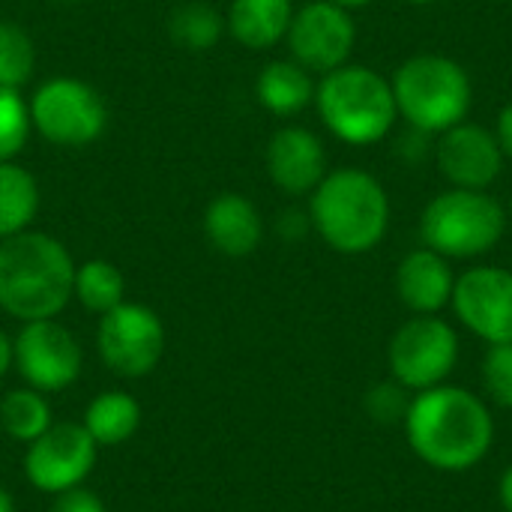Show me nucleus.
<instances>
[{"label": "nucleus", "instance_id": "obj_34", "mask_svg": "<svg viewBox=\"0 0 512 512\" xmlns=\"http://www.w3.org/2000/svg\"><path fill=\"white\" fill-rule=\"evenodd\" d=\"M0 512H15V501L3 486H0Z\"/></svg>", "mask_w": 512, "mask_h": 512}, {"label": "nucleus", "instance_id": "obj_22", "mask_svg": "<svg viewBox=\"0 0 512 512\" xmlns=\"http://www.w3.org/2000/svg\"><path fill=\"white\" fill-rule=\"evenodd\" d=\"M54 423L51 405L45 399V393L33 390V387H21V390H9L0 402V426L12 441L30 444L36 441L48 426Z\"/></svg>", "mask_w": 512, "mask_h": 512}, {"label": "nucleus", "instance_id": "obj_26", "mask_svg": "<svg viewBox=\"0 0 512 512\" xmlns=\"http://www.w3.org/2000/svg\"><path fill=\"white\" fill-rule=\"evenodd\" d=\"M33 123L24 96L12 87H0V162H12L27 144Z\"/></svg>", "mask_w": 512, "mask_h": 512}, {"label": "nucleus", "instance_id": "obj_15", "mask_svg": "<svg viewBox=\"0 0 512 512\" xmlns=\"http://www.w3.org/2000/svg\"><path fill=\"white\" fill-rule=\"evenodd\" d=\"M267 174L285 195L312 192L327 174V153L321 138L303 126L279 129L267 144Z\"/></svg>", "mask_w": 512, "mask_h": 512}, {"label": "nucleus", "instance_id": "obj_4", "mask_svg": "<svg viewBox=\"0 0 512 512\" xmlns=\"http://www.w3.org/2000/svg\"><path fill=\"white\" fill-rule=\"evenodd\" d=\"M315 105L324 126L339 141L354 147L387 138L399 114L390 81L375 69L354 63H345L321 78L315 87Z\"/></svg>", "mask_w": 512, "mask_h": 512}, {"label": "nucleus", "instance_id": "obj_35", "mask_svg": "<svg viewBox=\"0 0 512 512\" xmlns=\"http://www.w3.org/2000/svg\"><path fill=\"white\" fill-rule=\"evenodd\" d=\"M333 3H339L345 9H360V6H369L372 0H333Z\"/></svg>", "mask_w": 512, "mask_h": 512}, {"label": "nucleus", "instance_id": "obj_30", "mask_svg": "<svg viewBox=\"0 0 512 512\" xmlns=\"http://www.w3.org/2000/svg\"><path fill=\"white\" fill-rule=\"evenodd\" d=\"M312 225V219L309 216H303L300 210H288L285 216H282V234L288 237V240H297V237H303L306 234V228Z\"/></svg>", "mask_w": 512, "mask_h": 512}, {"label": "nucleus", "instance_id": "obj_25", "mask_svg": "<svg viewBox=\"0 0 512 512\" xmlns=\"http://www.w3.org/2000/svg\"><path fill=\"white\" fill-rule=\"evenodd\" d=\"M36 69L33 39L15 21H0V87L21 90Z\"/></svg>", "mask_w": 512, "mask_h": 512}, {"label": "nucleus", "instance_id": "obj_14", "mask_svg": "<svg viewBox=\"0 0 512 512\" xmlns=\"http://www.w3.org/2000/svg\"><path fill=\"white\" fill-rule=\"evenodd\" d=\"M438 168L456 189H486L504 171V150L498 135L477 123H456L441 132Z\"/></svg>", "mask_w": 512, "mask_h": 512}, {"label": "nucleus", "instance_id": "obj_11", "mask_svg": "<svg viewBox=\"0 0 512 512\" xmlns=\"http://www.w3.org/2000/svg\"><path fill=\"white\" fill-rule=\"evenodd\" d=\"M99 444L81 423H51L24 453V477L45 495L78 489L96 468Z\"/></svg>", "mask_w": 512, "mask_h": 512}, {"label": "nucleus", "instance_id": "obj_31", "mask_svg": "<svg viewBox=\"0 0 512 512\" xmlns=\"http://www.w3.org/2000/svg\"><path fill=\"white\" fill-rule=\"evenodd\" d=\"M498 144H501V150H504V156H510L512 159V102L501 111V117H498Z\"/></svg>", "mask_w": 512, "mask_h": 512}, {"label": "nucleus", "instance_id": "obj_36", "mask_svg": "<svg viewBox=\"0 0 512 512\" xmlns=\"http://www.w3.org/2000/svg\"><path fill=\"white\" fill-rule=\"evenodd\" d=\"M408 3H432V0H408Z\"/></svg>", "mask_w": 512, "mask_h": 512}, {"label": "nucleus", "instance_id": "obj_20", "mask_svg": "<svg viewBox=\"0 0 512 512\" xmlns=\"http://www.w3.org/2000/svg\"><path fill=\"white\" fill-rule=\"evenodd\" d=\"M81 426L99 447L126 444L141 426V405L123 390H105L87 405Z\"/></svg>", "mask_w": 512, "mask_h": 512}, {"label": "nucleus", "instance_id": "obj_13", "mask_svg": "<svg viewBox=\"0 0 512 512\" xmlns=\"http://www.w3.org/2000/svg\"><path fill=\"white\" fill-rule=\"evenodd\" d=\"M456 318L486 345L512 342V270L471 267L453 288Z\"/></svg>", "mask_w": 512, "mask_h": 512}, {"label": "nucleus", "instance_id": "obj_5", "mask_svg": "<svg viewBox=\"0 0 512 512\" xmlns=\"http://www.w3.org/2000/svg\"><path fill=\"white\" fill-rule=\"evenodd\" d=\"M396 111L417 132H447L471 111V78L444 54H417L405 60L393 81Z\"/></svg>", "mask_w": 512, "mask_h": 512}, {"label": "nucleus", "instance_id": "obj_8", "mask_svg": "<svg viewBox=\"0 0 512 512\" xmlns=\"http://www.w3.org/2000/svg\"><path fill=\"white\" fill-rule=\"evenodd\" d=\"M33 129L57 147H87L108 126L105 99L78 78H51L27 102Z\"/></svg>", "mask_w": 512, "mask_h": 512}, {"label": "nucleus", "instance_id": "obj_7", "mask_svg": "<svg viewBox=\"0 0 512 512\" xmlns=\"http://www.w3.org/2000/svg\"><path fill=\"white\" fill-rule=\"evenodd\" d=\"M456 363L459 336L438 315H414L393 333L387 345L390 375L408 393H423L438 384H447Z\"/></svg>", "mask_w": 512, "mask_h": 512}, {"label": "nucleus", "instance_id": "obj_17", "mask_svg": "<svg viewBox=\"0 0 512 512\" xmlns=\"http://www.w3.org/2000/svg\"><path fill=\"white\" fill-rule=\"evenodd\" d=\"M204 237L216 252L228 258H246L261 246L264 222L249 198L225 192L213 198L204 210Z\"/></svg>", "mask_w": 512, "mask_h": 512}, {"label": "nucleus", "instance_id": "obj_33", "mask_svg": "<svg viewBox=\"0 0 512 512\" xmlns=\"http://www.w3.org/2000/svg\"><path fill=\"white\" fill-rule=\"evenodd\" d=\"M12 369V339L0 330V378Z\"/></svg>", "mask_w": 512, "mask_h": 512}, {"label": "nucleus", "instance_id": "obj_37", "mask_svg": "<svg viewBox=\"0 0 512 512\" xmlns=\"http://www.w3.org/2000/svg\"><path fill=\"white\" fill-rule=\"evenodd\" d=\"M57 3H78V0H57Z\"/></svg>", "mask_w": 512, "mask_h": 512}, {"label": "nucleus", "instance_id": "obj_1", "mask_svg": "<svg viewBox=\"0 0 512 512\" xmlns=\"http://www.w3.org/2000/svg\"><path fill=\"white\" fill-rule=\"evenodd\" d=\"M402 426L414 456L444 474L477 468L495 444V420L486 399L456 384L414 393Z\"/></svg>", "mask_w": 512, "mask_h": 512}, {"label": "nucleus", "instance_id": "obj_32", "mask_svg": "<svg viewBox=\"0 0 512 512\" xmlns=\"http://www.w3.org/2000/svg\"><path fill=\"white\" fill-rule=\"evenodd\" d=\"M498 498H501L504 512H512V465L504 471V477H501V483H498Z\"/></svg>", "mask_w": 512, "mask_h": 512}, {"label": "nucleus", "instance_id": "obj_21", "mask_svg": "<svg viewBox=\"0 0 512 512\" xmlns=\"http://www.w3.org/2000/svg\"><path fill=\"white\" fill-rule=\"evenodd\" d=\"M36 213H39L36 177L15 162H0V240L27 231Z\"/></svg>", "mask_w": 512, "mask_h": 512}, {"label": "nucleus", "instance_id": "obj_19", "mask_svg": "<svg viewBox=\"0 0 512 512\" xmlns=\"http://www.w3.org/2000/svg\"><path fill=\"white\" fill-rule=\"evenodd\" d=\"M255 96L270 114L294 117L309 102H315V84L309 78V69H303L297 60H273L261 69L255 81Z\"/></svg>", "mask_w": 512, "mask_h": 512}, {"label": "nucleus", "instance_id": "obj_29", "mask_svg": "<svg viewBox=\"0 0 512 512\" xmlns=\"http://www.w3.org/2000/svg\"><path fill=\"white\" fill-rule=\"evenodd\" d=\"M51 512H108L105 510V504L93 495V492H87V489H69V492H63V495H54V504H51Z\"/></svg>", "mask_w": 512, "mask_h": 512}, {"label": "nucleus", "instance_id": "obj_23", "mask_svg": "<svg viewBox=\"0 0 512 512\" xmlns=\"http://www.w3.org/2000/svg\"><path fill=\"white\" fill-rule=\"evenodd\" d=\"M225 30V18L219 15L216 6L204 0H186L180 3L171 18H168V33L180 48L189 51H207L219 42Z\"/></svg>", "mask_w": 512, "mask_h": 512}, {"label": "nucleus", "instance_id": "obj_28", "mask_svg": "<svg viewBox=\"0 0 512 512\" xmlns=\"http://www.w3.org/2000/svg\"><path fill=\"white\" fill-rule=\"evenodd\" d=\"M408 405H411V396L405 387H399L396 381L390 384H378L366 393V411L372 414V420L390 426V423H402L405 414H408Z\"/></svg>", "mask_w": 512, "mask_h": 512}, {"label": "nucleus", "instance_id": "obj_27", "mask_svg": "<svg viewBox=\"0 0 512 512\" xmlns=\"http://www.w3.org/2000/svg\"><path fill=\"white\" fill-rule=\"evenodd\" d=\"M480 375H483L486 399L495 402L498 408L512 411V342L489 345V351L483 354Z\"/></svg>", "mask_w": 512, "mask_h": 512}, {"label": "nucleus", "instance_id": "obj_3", "mask_svg": "<svg viewBox=\"0 0 512 512\" xmlns=\"http://www.w3.org/2000/svg\"><path fill=\"white\" fill-rule=\"evenodd\" d=\"M309 219L330 249L363 255L387 234L390 198L369 171L336 168L312 189Z\"/></svg>", "mask_w": 512, "mask_h": 512}, {"label": "nucleus", "instance_id": "obj_16", "mask_svg": "<svg viewBox=\"0 0 512 512\" xmlns=\"http://www.w3.org/2000/svg\"><path fill=\"white\" fill-rule=\"evenodd\" d=\"M456 276L450 258L432 249H414L396 270V291L414 315H438L453 300Z\"/></svg>", "mask_w": 512, "mask_h": 512}, {"label": "nucleus", "instance_id": "obj_18", "mask_svg": "<svg viewBox=\"0 0 512 512\" xmlns=\"http://www.w3.org/2000/svg\"><path fill=\"white\" fill-rule=\"evenodd\" d=\"M291 18H294L291 0H234L225 27L240 45L252 51H264L288 36Z\"/></svg>", "mask_w": 512, "mask_h": 512}, {"label": "nucleus", "instance_id": "obj_9", "mask_svg": "<svg viewBox=\"0 0 512 512\" xmlns=\"http://www.w3.org/2000/svg\"><path fill=\"white\" fill-rule=\"evenodd\" d=\"M102 363L120 378L150 375L165 354V324L141 303H120L102 315L96 330Z\"/></svg>", "mask_w": 512, "mask_h": 512}, {"label": "nucleus", "instance_id": "obj_38", "mask_svg": "<svg viewBox=\"0 0 512 512\" xmlns=\"http://www.w3.org/2000/svg\"><path fill=\"white\" fill-rule=\"evenodd\" d=\"M510 216H512V204H510Z\"/></svg>", "mask_w": 512, "mask_h": 512}, {"label": "nucleus", "instance_id": "obj_24", "mask_svg": "<svg viewBox=\"0 0 512 512\" xmlns=\"http://www.w3.org/2000/svg\"><path fill=\"white\" fill-rule=\"evenodd\" d=\"M126 294V282L123 273L111 264V261H84L81 267H75V300L93 312V315H105L114 306L123 303Z\"/></svg>", "mask_w": 512, "mask_h": 512}, {"label": "nucleus", "instance_id": "obj_2", "mask_svg": "<svg viewBox=\"0 0 512 512\" xmlns=\"http://www.w3.org/2000/svg\"><path fill=\"white\" fill-rule=\"evenodd\" d=\"M75 294L69 249L39 231L0 240V309L18 321L57 318Z\"/></svg>", "mask_w": 512, "mask_h": 512}, {"label": "nucleus", "instance_id": "obj_12", "mask_svg": "<svg viewBox=\"0 0 512 512\" xmlns=\"http://www.w3.org/2000/svg\"><path fill=\"white\" fill-rule=\"evenodd\" d=\"M354 21L351 9L333 0H312L300 12H294L288 27L291 57L309 72H333L348 63L354 51Z\"/></svg>", "mask_w": 512, "mask_h": 512}, {"label": "nucleus", "instance_id": "obj_10", "mask_svg": "<svg viewBox=\"0 0 512 512\" xmlns=\"http://www.w3.org/2000/svg\"><path fill=\"white\" fill-rule=\"evenodd\" d=\"M12 366L27 387L39 393H60L72 387L81 375L84 354L78 339L54 318L24 321L12 339Z\"/></svg>", "mask_w": 512, "mask_h": 512}, {"label": "nucleus", "instance_id": "obj_6", "mask_svg": "<svg viewBox=\"0 0 512 512\" xmlns=\"http://www.w3.org/2000/svg\"><path fill=\"white\" fill-rule=\"evenodd\" d=\"M507 231L504 207L483 189H450L435 195L420 216L426 249L444 258H480L492 252Z\"/></svg>", "mask_w": 512, "mask_h": 512}]
</instances>
